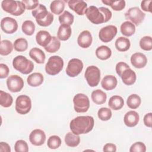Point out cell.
I'll use <instances>...</instances> for the list:
<instances>
[{"mask_svg": "<svg viewBox=\"0 0 152 152\" xmlns=\"http://www.w3.org/2000/svg\"><path fill=\"white\" fill-rule=\"evenodd\" d=\"M103 151H112L115 152L116 151V146L113 143L106 144L103 148Z\"/></svg>", "mask_w": 152, "mask_h": 152, "instance_id": "obj_52", "label": "cell"}, {"mask_svg": "<svg viewBox=\"0 0 152 152\" xmlns=\"http://www.w3.org/2000/svg\"><path fill=\"white\" fill-rule=\"evenodd\" d=\"M130 60L132 66L138 69L144 68L147 63V58L145 55L140 52H136L132 54Z\"/></svg>", "mask_w": 152, "mask_h": 152, "instance_id": "obj_16", "label": "cell"}, {"mask_svg": "<svg viewBox=\"0 0 152 152\" xmlns=\"http://www.w3.org/2000/svg\"><path fill=\"white\" fill-rule=\"evenodd\" d=\"M1 28L5 33L12 34L17 30L18 24L14 18L6 17L1 21Z\"/></svg>", "mask_w": 152, "mask_h": 152, "instance_id": "obj_13", "label": "cell"}, {"mask_svg": "<svg viewBox=\"0 0 152 152\" xmlns=\"http://www.w3.org/2000/svg\"><path fill=\"white\" fill-rule=\"evenodd\" d=\"M51 39V35L48 31L45 30H40L36 35V42L44 48L50 43Z\"/></svg>", "mask_w": 152, "mask_h": 152, "instance_id": "obj_20", "label": "cell"}, {"mask_svg": "<svg viewBox=\"0 0 152 152\" xmlns=\"http://www.w3.org/2000/svg\"><path fill=\"white\" fill-rule=\"evenodd\" d=\"M93 38L91 33L88 30H84L80 33L78 38V45L82 48H87L91 46Z\"/></svg>", "mask_w": 152, "mask_h": 152, "instance_id": "obj_17", "label": "cell"}, {"mask_svg": "<svg viewBox=\"0 0 152 152\" xmlns=\"http://www.w3.org/2000/svg\"><path fill=\"white\" fill-rule=\"evenodd\" d=\"M61 47V42L58 37L52 36L50 43L45 48L46 52L49 53H55L57 52Z\"/></svg>", "mask_w": 152, "mask_h": 152, "instance_id": "obj_36", "label": "cell"}, {"mask_svg": "<svg viewBox=\"0 0 152 152\" xmlns=\"http://www.w3.org/2000/svg\"><path fill=\"white\" fill-rule=\"evenodd\" d=\"M29 140L31 144L34 145H42L46 141V134L43 130L35 129L30 134Z\"/></svg>", "mask_w": 152, "mask_h": 152, "instance_id": "obj_14", "label": "cell"}, {"mask_svg": "<svg viewBox=\"0 0 152 152\" xmlns=\"http://www.w3.org/2000/svg\"><path fill=\"white\" fill-rule=\"evenodd\" d=\"M43 75L40 72H34L29 75L27 78V84L31 87H38L43 83Z\"/></svg>", "mask_w": 152, "mask_h": 152, "instance_id": "obj_23", "label": "cell"}, {"mask_svg": "<svg viewBox=\"0 0 152 152\" xmlns=\"http://www.w3.org/2000/svg\"><path fill=\"white\" fill-rule=\"evenodd\" d=\"M120 29L121 33L127 37L131 36L135 32V25L129 21H126L122 23Z\"/></svg>", "mask_w": 152, "mask_h": 152, "instance_id": "obj_29", "label": "cell"}, {"mask_svg": "<svg viewBox=\"0 0 152 152\" xmlns=\"http://www.w3.org/2000/svg\"><path fill=\"white\" fill-rule=\"evenodd\" d=\"M14 150L15 152L28 151V146L27 142L23 140L17 141L14 145Z\"/></svg>", "mask_w": 152, "mask_h": 152, "instance_id": "obj_44", "label": "cell"}, {"mask_svg": "<svg viewBox=\"0 0 152 152\" xmlns=\"http://www.w3.org/2000/svg\"><path fill=\"white\" fill-rule=\"evenodd\" d=\"M65 142L68 147H75L80 142V137L79 135H76L70 132H68L65 136Z\"/></svg>", "mask_w": 152, "mask_h": 152, "instance_id": "obj_30", "label": "cell"}, {"mask_svg": "<svg viewBox=\"0 0 152 152\" xmlns=\"http://www.w3.org/2000/svg\"><path fill=\"white\" fill-rule=\"evenodd\" d=\"M140 48L145 51H150L152 49V38L151 36H145L140 40Z\"/></svg>", "mask_w": 152, "mask_h": 152, "instance_id": "obj_41", "label": "cell"}, {"mask_svg": "<svg viewBox=\"0 0 152 152\" xmlns=\"http://www.w3.org/2000/svg\"><path fill=\"white\" fill-rule=\"evenodd\" d=\"M94 125V118L91 116H80L74 118L70 122L69 128L72 133L76 135L87 134Z\"/></svg>", "mask_w": 152, "mask_h": 152, "instance_id": "obj_1", "label": "cell"}, {"mask_svg": "<svg viewBox=\"0 0 152 152\" xmlns=\"http://www.w3.org/2000/svg\"><path fill=\"white\" fill-rule=\"evenodd\" d=\"M112 115V113L111 110L107 107H102L97 112L98 118L103 121L109 120L111 118Z\"/></svg>", "mask_w": 152, "mask_h": 152, "instance_id": "obj_43", "label": "cell"}, {"mask_svg": "<svg viewBox=\"0 0 152 152\" xmlns=\"http://www.w3.org/2000/svg\"><path fill=\"white\" fill-rule=\"evenodd\" d=\"M85 14L88 20L94 24H99L109 21L112 18V12L107 8L90 6L86 11Z\"/></svg>", "mask_w": 152, "mask_h": 152, "instance_id": "obj_2", "label": "cell"}, {"mask_svg": "<svg viewBox=\"0 0 152 152\" xmlns=\"http://www.w3.org/2000/svg\"><path fill=\"white\" fill-rule=\"evenodd\" d=\"M118 84L116 78L112 75H107L103 77L101 81V86L103 89L107 91L114 89Z\"/></svg>", "mask_w": 152, "mask_h": 152, "instance_id": "obj_19", "label": "cell"}, {"mask_svg": "<svg viewBox=\"0 0 152 152\" xmlns=\"http://www.w3.org/2000/svg\"><path fill=\"white\" fill-rule=\"evenodd\" d=\"M129 68V66L124 62H119L116 65V72L117 74L121 77L122 73L126 69Z\"/></svg>", "mask_w": 152, "mask_h": 152, "instance_id": "obj_48", "label": "cell"}, {"mask_svg": "<svg viewBox=\"0 0 152 152\" xmlns=\"http://www.w3.org/2000/svg\"><path fill=\"white\" fill-rule=\"evenodd\" d=\"M15 110L20 115L28 113L31 108V100L27 95H20L15 100Z\"/></svg>", "mask_w": 152, "mask_h": 152, "instance_id": "obj_8", "label": "cell"}, {"mask_svg": "<svg viewBox=\"0 0 152 152\" xmlns=\"http://www.w3.org/2000/svg\"><path fill=\"white\" fill-rule=\"evenodd\" d=\"M151 0H145L142 1L141 3V7L142 10L146 12H151Z\"/></svg>", "mask_w": 152, "mask_h": 152, "instance_id": "obj_50", "label": "cell"}, {"mask_svg": "<svg viewBox=\"0 0 152 152\" xmlns=\"http://www.w3.org/2000/svg\"><path fill=\"white\" fill-rule=\"evenodd\" d=\"M48 13L49 12L47 11L46 7L42 4H39L38 7L31 12L32 15L36 18V20L44 18L47 16Z\"/></svg>", "mask_w": 152, "mask_h": 152, "instance_id": "obj_31", "label": "cell"}, {"mask_svg": "<svg viewBox=\"0 0 152 152\" xmlns=\"http://www.w3.org/2000/svg\"><path fill=\"white\" fill-rule=\"evenodd\" d=\"M26 7V9L28 10H31L36 9L39 5L38 1L33 0H23L22 1Z\"/></svg>", "mask_w": 152, "mask_h": 152, "instance_id": "obj_47", "label": "cell"}, {"mask_svg": "<svg viewBox=\"0 0 152 152\" xmlns=\"http://www.w3.org/2000/svg\"><path fill=\"white\" fill-rule=\"evenodd\" d=\"M121 77L122 82L126 86H131L135 83L137 75L135 72L130 68L125 69L121 74Z\"/></svg>", "mask_w": 152, "mask_h": 152, "instance_id": "obj_21", "label": "cell"}, {"mask_svg": "<svg viewBox=\"0 0 152 152\" xmlns=\"http://www.w3.org/2000/svg\"><path fill=\"white\" fill-rule=\"evenodd\" d=\"M84 77L88 84L94 87L97 86L100 80V71L98 67L91 65L87 68L84 73Z\"/></svg>", "mask_w": 152, "mask_h": 152, "instance_id": "obj_6", "label": "cell"}, {"mask_svg": "<svg viewBox=\"0 0 152 152\" xmlns=\"http://www.w3.org/2000/svg\"><path fill=\"white\" fill-rule=\"evenodd\" d=\"M12 43L8 40H2L0 44V54L2 56H7L10 54L13 49Z\"/></svg>", "mask_w": 152, "mask_h": 152, "instance_id": "obj_35", "label": "cell"}, {"mask_svg": "<svg viewBox=\"0 0 152 152\" xmlns=\"http://www.w3.org/2000/svg\"><path fill=\"white\" fill-rule=\"evenodd\" d=\"M2 10L10 14L18 16L23 14L25 11L26 7L22 1L4 0L1 2Z\"/></svg>", "mask_w": 152, "mask_h": 152, "instance_id": "obj_3", "label": "cell"}, {"mask_svg": "<svg viewBox=\"0 0 152 152\" xmlns=\"http://www.w3.org/2000/svg\"><path fill=\"white\" fill-rule=\"evenodd\" d=\"M66 2L69 8L79 15H83L87 9V4L84 1L70 0Z\"/></svg>", "mask_w": 152, "mask_h": 152, "instance_id": "obj_15", "label": "cell"}, {"mask_svg": "<svg viewBox=\"0 0 152 152\" xmlns=\"http://www.w3.org/2000/svg\"><path fill=\"white\" fill-rule=\"evenodd\" d=\"M59 21L61 24H66L71 26L74 22V17L68 11H65L62 14L59 16Z\"/></svg>", "mask_w": 152, "mask_h": 152, "instance_id": "obj_38", "label": "cell"}, {"mask_svg": "<svg viewBox=\"0 0 152 152\" xmlns=\"http://www.w3.org/2000/svg\"><path fill=\"white\" fill-rule=\"evenodd\" d=\"M24 85L23 78L18 75H11L7 80L8 89L12 93L19 92Z\"/></svg>", "mask_w": 152, "mask_h": 152, "instance_id": "obj_12", "label": "cell"}, {"mask_svg": "<svg viewBox=\"0 0 152 152\" xmlns=\"http://www.w3.org/2000/svg\"><path fill=\"white\" fill-rule=\"evenodd\" d=\"M140 120L138 113L134 110H130L126 112L124 118V124L128 127H134L136 126Z\"/></svg>", "mask_w": 152, "mask_h": 152, "instance_id": "obj_18", "label": "cell"}, {"mask_svg": "<svg viewBox=\"0 0 152 152\" xmlns=\"http://www.w3.org/2000/svg\"><path fill=\"white\" fill-rule=\"evenodd\" d=\"M12 66L15 69L23 74H28L34 69L33 62L23 55H18L13 59Z\"/></svg>", "mask_w": 152, "mask_h": 152, "instance_id": "obj_4", "label": "cell"}, {"mask_svg": "<svg viewBox=\"0 0 152 152\" xmlns=\"http://www.w3.org/2000/svg\"><path fill=\"white\" fill-rule=\"evenodd\" d=\"M72 30L69 26L66 24H61L57 32V37L62 41L67 40L71 36Z\"/></svg>", "mask_w": 152, "mask_h": 152, "instance_id": "obj_24", "label": "cell"}, {"mask_svg": "<svg viewBox=\"0 0 152 152\" xmlns=\"http://www.w3.org/2000/svg\"><path fill=\"white\" fill-rule=\"evenodd\" d=\"M30 57L37 64H43L45 62L46 56L42 50L37 48H33L29 52Z\"/></svg>", "mask_w": 152, "mask_h": 152, "instance_id": "obj_22", "label": "cell"}, {"mask_svg": "<svg viewBox=\"0 0 152 152\" xmlns=\"http://www.w3.org/2000/svg\"><path fill=\"white\" fill-rule=\"evenodd\" d=\"M61 145V138L58 135L50 136L47 142L48 147L50 149H56Z\"/></svg>", "mask_w": 152, "mask_h": 152, "instance_id": "obj_42", "label": "cell"}, {"mask_svg": "<svg viewBox=\"0 0 152 152\" xmlns=\"http://www.w3.org/2000/svg\"><path fill=\"white\" fill-rule=\"evenodd\" d=\"M22 31L27 36H31L35 31V25L31 20H26L21 26Z\"/></svg>", "mask_w": 152, "mask_h": 152, "instance_id": "obj_39", "label": "cell"}, {"mask_svg": "<svg viewBox=\"0 0 152 152\" xmlns=\"http://www.w3.org/2000/svg\"><path fill=\"white\" fill-rule=\"evenodd\" d=\"M65 8V2L61 0L53 1L50 5V11L56 15L61 14Z\"/></svg>", "mask_w": 152, "mask_h": 152, "instance_id": "obj_32", "label": "cell"}, {"mask_svg": "<svg viewBox=\"0 0 152 152\" xmlns=\"http://www.w3.org/2000/svg\"><path fill=\"white\" fill-rule=\"evenodd\" d=\"M144 125L148 127L151 128V124H152V113L151 112L148 113L145 115L144 117Z\"/></svg>", "mask_w": 152, "mask_h": 152, "instance_id": "obj_51", "label": "cell"}, {"mask_svg": "<svg viewBox=\"0 0 152 152\" xmlns=\"http://www.w3.org/2000/svg\"><path fill=\"white\" fill-rule=\"evenodd\" d=\"M10 69L8 66L4 64H0V78H5L8 76Z\"/></svg>", "mask_w": 152, "mask_h": 152, "instance_id": "obj_49", "label": "cell"}, {"mask_svg": "<svg viewBox=\"0 0 152 152\" xmlns=\"http://www.w3.org/2000/svg\"><path fill=\"white\" fill-rule=\"evenodd\" d=\"M27 40L23 37L16 39L14 43V48L17 52H24L27 49Z\"/></svg>", "mask_w": 152, "mask_h": 152, "instance_id": "obj_40", "label": "cell"}, {"mask_svg": "<svg viewBox=\"0 0 152 152\" xmlns=\"http://www.w3.org/2000/svg\"><path fill=\"white\" fill-rule=\"evenodd\" d=\"M115 45L118 51L125 52L129 49L131 43L129 39L125 37H119L116 40Z\"/></svg>", "mask_w": 152, "mask_h": 152, "instance_id": "obj_27", "label": "cell"}, {"mask_svg": "<svg viewBox=\"0 0 152 152\" xmlns=\"http://www.w3.org/2000/svg\"><path fill=\"white\" fill-rule=\"evenodd\" d=\"M91 97L94 103L97 104H102L106 102V94L100 89L94 90L91 94Z\"/></svg>", "mask_w": 152, "mask_h": 152, "instance_id": "obj_28", "label": "cell"}, {"mask_svg": "<svg viewBox=\"0 0 152 152\" xmlns=\"http://www.w3.org/2000/svg\"><path fill=\"white\" fill-rule=\"evenodd\" d=\"M74 108L77 113L86 112L90 107V100L87 96L83 93H78L73 98Z\"/></svg>", "mask_w": 152, "mask_h": 152, "instance_id": "obj_7", "label": "cell"}, {"mask_svg": "<svg viewBox=\"0 0 152 152\" xmlns=\"http://www.w3.org/2000/svg\"><path fill=\"white\" fill-rule=\"evenodd\" d=\"M36 21L39 26L42 27H48L52 23L53 21V15L52 13L49 12L48 14L46 17H45L43 19H41L39 20H36Z\"/></svg>", "mask_w": 152, "mask_h": 152, "instance_id": "obj_45", "label": "cell"}, {"mask_svg": "<svg viewBox=\"0 0 152 152\" xmlns=\"http://www.w3.org/2000/svg\"><path fill=\"white\" fill-rule=\"evenodd\" d=\"M145 145L140 141L134 143L129 148L130 152H145Z\"/></svg>", "mask_w": 152, "mask_h": 152, "instance_id": "obj_46", "label": "cell"}, {"mask_svg": "<svg viewBox=\"0 0 152 152\" xmlns=\"http://www.w3.org/2000/svg\"><path fill=\"white\" fill-rule=\"evenodd\" d=\"M103 4L110 6L112 9L116 11H122L125 7V1L123 0L119 1H112V0H106L102 1Z\"/></svg>", "mask_w": 152, "mask_h": 152, "instance_id": "obj_33", "label": "cell"}, {"mask_svg": "<svg viewBox=\"0 0 152 152\" xmlns=\"http://www.w3.org/2000/svg\"><path fill=\"white\" fill-rule=\"evenodd\" d=\"M83 69V62L78 58H72L68 63L66 73L70 77H75L81 73Z\"/></svg>", "mask_w": 152, "mask_h": 152, "instance_id": "obj_10", "label": "cell"}, {"mask_svg": "<svg viewBox=\"0 0 152 152\" xmlns=\"http://www.w3.org/2000/svg\"><path fill=\"white\" fill-rule=\"evenodd\" d=\"M141 100L140 97L136 94H131L126 100V104L130 109H135L138 108L141 104Z\"/></svg>", "mask_w": 152, "mask_h": 152, "instance_id": "obj_37", "label": "cell"}, {"mask_svg": "<svg viewBox=\"0 0 152 152\" xmlns=\"http://www.w3.org/2000/svg\"><path fill=\"white\" fill-rule=\"evenodd\" d=\"M13 102V98L11 94L2 90L0 91V104L4 107H10Z\"/></svg>", "mask_w": 152, "mask_h": 152, "instance_id": "obj_34", "label": "cell"}, {"mask_svg": "<svg viewBox=\"0 0 152 152\" xmlns=\"http://www.w3.org/2000/svg\"><path fill=\"white\" fill-rule=\"evenodd\" d=\"M108 105L113 110H118L124 106V100L121 96L115 95L109 99Z\"/></svg>", "mask_w": 152, "mask_h": 152, "instance_id": "obj_26", "label": "cell"}, {"mask_svg": "<svg viewBox=\"0 0 152 152\" xmlns=\"http://www.w3.org/2000/svg\"><path fill=\"white\" fill-rule=\"evenodd\" d=\"M64 60L59 56L54 55L50 56L45 65L46 72L50 75L58 74L63 69Z\"/></svg>", "mask_w": 152, "mask_h": 152, "instance_id": "obj_5", "label": "cell"}, {"mask_svg": "<svg viewBox=\"0 0 152 152\" xmlns=\"http://www.w3.org/2000/svg\"><path fill=\"white\" fill-rule=\"evenodd\" d=\"M125 18L130 20L132 23L138 26L144 20L145 14L138 7H135L130 8L125 14Z\"/></svg>", "mask_w": 152, "mask_h": 152, "instance_id": "obj_9", "label": "cell"}, {"mask_svg": "<svg viewBox=\"0 0 152 152\" xmlns=\"http://www.w3.org/2000/svg\"><path fill=\"white\" fill-rule=\"evenodd\" d=\"M118 28L115 26L109 25L102 28L99 33V37L101 41L107 43L112 40L116 36Z\"/></svg>", "mask_w": 152, "mask_h": 152, "instance_id": "obj_11", "label": "cell"}, {"mask_svg": "<svg viewBox=\"0 0 152 152\" xmlns=\"http://www.w3.org/2000/svg\"><path fill=\"white\" fill-rule=\"evenodd\" d=\"M96 57L102 61L107 60L112 55L111 49L107 46L102 45L99 46L96 50Z\"/></svg>", "mask_w": 152, "mask_h": 152, "instance_id": "obj_25", "label": "cell"}, {"mask_svg": "<svg viewBox=\"0 0 152 152\" xmlns=\"http://www.w3.org/2000/svg\"><path fill=\"white\" fill-rule=\"evenodd\" d=\"M0 151L1 152H10L11 148L10 145L5 142H0Z\"/></svg>", "mask_w": 152, "mask_h": 152, "instance_id": "obj_53", "label": "cell"}]
</instances>
